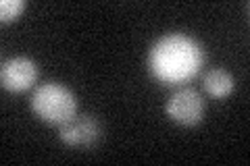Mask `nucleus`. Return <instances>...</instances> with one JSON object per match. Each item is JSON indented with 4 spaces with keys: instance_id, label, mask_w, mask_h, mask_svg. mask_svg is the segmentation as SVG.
I'll return each mask as SVG.
<instances>
[{
    "instance_id": "1",
    "label": "nucleus",
    "mask_w": 250,
    "mask_h": 166,
    "mask_svg": "<svg viewBox=\"0 0 250 166\" xmlns=\"http://www.w3.org/2000/svg\"><path fill=\"white\" fill-rule=\"evenodd\" d=\"M207 62V50L196 37L165 34L148 52V71L165 85H184L196 77Z\"/></svg>"
},
{
    "instance_id": "2",
    "label": "nucleus",
    "mask_w": 250,
    "mask_h": 166,
    "mask_svg": "<svg viewBox=\"0 0 250 166\" xmlns=\"http://www.w3.org/2000/svg\"><path fill=\"white\" fill-rule=\"evenodd\" d=\"M29 106L38 118H42L50 125H62L75 116L77 98L62 83L48 81L42 83L40 88H36L34 96L29 100Z\"/></svg>"
},
{
    "instance_id": "3",
    "label": "nucleus",
    "mask_w": 250,
    "mask_h": 166,
    "mask_svg": "<svg viewBox=\"0 0 250 166\" xmlns=\"http://www.w3.org/2000/svg\"><path fill=\"white\" fill-rule=\"evenodd\" d=\"M165 112L171 121L182 127H196L205 118V100L196 90L182 88L167 100Z\"/></svg>"
},
{
    "instance_id": "4",
    "label": "nucleus",
    "mask_w": 250,
    "mask_h": 166,
    "mask_svg": "<svg viewBox=\"0 0 250 166\" xmlns=\"http://www.w3.org/2000/svg\"><path fill=\"white\" fill-rule=\"evenodd\" d=\"M100 137V125L90 114H80L59 125V139L71 148H92Z\"/></svg>"
},
{
    "instance_id": "5",
    "label": "nucleus",
    "mask_w": 250,
    "mask_h": 166,
    "mask_svg": "<svg viewBox=\"0 0 250 166\" xmlns=\"http://www.w3.org/2000/svg\"><path fill=\"white\" fill-rule=\"evenodd\" d=\"M0 81L9 92H25L38 81V65L29 56H13L2 60Z\"/></svg>"
},
{
    "instance_id": "6",
    "label": "nucleus",
    "mask_w": 250,
    "mask_h": 166,
    "mask_svg": "<svg viewBox=\"0 0 250 166\" xmlns=\"http://www.w3.org/2000/svg\"><path fill=\"white\" fill-rule=\"evenodd\" d=\"M233 85H236L233 75L225 69H210L205 75V90H207L208 96L215 98V100L228 98L233 92Z\"/></svg>"
},
{
    "instance_id": "7",
    "label": "nucleus",
    "mask_w": 250,
    "mask_h": 166,
    "mask_svg": "<svg viewBox=\"0 0 250 166\" xmlns=\"http://www.w3.org/2000/svg\"><path fill=\"white\" fill-rule=\"evenodd\" d=\"M23 11H25V0H2L0 2V21H15Z\"/></svg>"
}]
</instances>
